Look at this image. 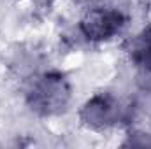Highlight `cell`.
<instances>
[{
  "instance_id": "3957f363",
  "label": "cell",
  "mask_w": 151,
  "mask_h": 149,
  "mask_svg": "<svg viewBox=\"0 0 151 149\" xmlns=\"http://www.w3.org/2000/svg\"><path fill=\"white\" fill-rule=\"evenodd\" d=\"M81 119L88 128L106 130L119 119V102L109 93L93 95L81 109Z\"/></svg>"
},
{
  "instance_id": "277c9868",
  "label": "cell",
  "mask_w": 151,
  "mask_h": 149,
  "mask_svg": "<svg viewBox=\"0 0 151 149\" xmlns=\"http://www.w3.org/2000/svg\"><path fill=\"white\" fill-rule=\"evenodd\" d=\"M132 60L144 74L151 75V37L141 39L135 44L132 49Z\"/></svg>"
},
{
  "instance_id": "7a4b0ae2",
  "label": "cell",
  "mask_w": 151,
  "mask_h": 149,
  "mask_svg": "<svg viewBox=\"0 0 151 149\" xmlns=\"http://www.w3.org/2000/svg\"><path fill=\"white\" fill-rule=\"evenodd\" d=\"M125 25V16L116 9H93L79 23L83 35L88 40H107L114 37Z\"/></svg>"
},
{
  "instance_id": "6da1fadb",
  "label": "cell",
  "mask_w": 151,
  "mask_h": 149,
  "mask_svg": "<svg viewBox=\"0 0 151 149\" xmlns=\"http://www.w3.org/2000/svg\"><path fill=\"white\" fill-rule=\"evenodd\" d=\"M70 102V84L60 72L40 75L28 91V104L42 116H53L65 111Z\"/></svg>"
}]
</instances>
